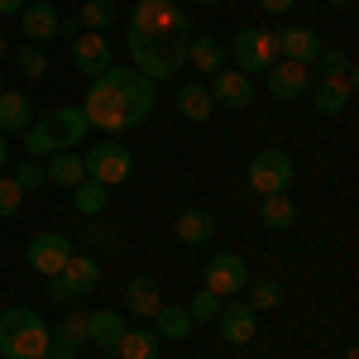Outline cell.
<instances>
[{
	"label": "cell",
	"instance_id": "5",
	"mask_svg": "<svg viewBox=\"0 0 359 359\" xmlns=\"http://www.w3.org/2000/svg\"><path fill=\"white\" fill-rule=\"evenodd\" d=\"M235 62H240V72H269L278 62V34L273 29H240L235 34Z\"/></svg>",
	"mask_w": 359,
	"mask_h": 359
},
{
	"label": "cell",
	"instance_id": "40",
	"mask_svg": "<svg viewBox=\"0 0 359 359\" xmlns=\"http://www.w3.org/2000/svg\"><path fill=\"white\" fill-rule=\"evenodd\" d=\"M259 5H264V10H269V15H287V10H292V5H297V0H259Z\"/></svg>",
	"mask_w": 359,
	"mask_h": 359
},
{
	"label": "cell",
	"instance_id": "22",
	"mask_svg": "<svg viewBox=\"0 0 359 359\" xmlns=\"http://www.w3.org/2000/svg\"><path fill=\"white\" fill-rule=\"evenodd\" d=\"M43 177L72 192L77 182H86V168H82V158H77L72 149H53V158H48V168H43Z\"/></svg>",
	"mask_w": 359,
	"mask_h": 359
},
{
	"label": "cell",
	"instance_id": "15",
	"mask_svg": "<svg viewBox=\"0 0 359 359\" xmlns=\"http://www.w3.org/2000/svg\"><path fill=\"white\" fill-rule=\"evenodd\" d=\"M48 130H53V139H57V149H67V144H82L86 139V115H82V106H57V111H48V120H43Z\"/></svg>",
	"mask_w": 359,
	"mask_h": 359
},
{
	"label": "cell",
	"instance_id": "31",
	"mask_svg": "<svg viewBox=\"0 0 359 359\" xmlns=\"http://www.w3.org/2000/svg\"><path fill=\"white\" fill-rule=\"evenodd\" d=\"M53 340H62V345H82L86 340V311H67L62 321H57V331H53Z\"/></svg>",
	"mask_w": 359,
	"mask_h": 359
},
{
	"label": "cell",
	"instance_id": "30",
	"mask_svg": "<svg viewBox=\"0 0 359 359\" xmlns=\"http://www.w3.org/2000/svg\"><path fill=\"white\" fill-rule=\"evenodd\" d=\"M15 67H20L25 77H43V72H48V57H43L39 43H20V48H15Z\"/></svg>",
	"mask_w": 359,
	"mask_h": 359
},
{
	"label": "cell",
	"instance_id": "47",
	"mask_svg": "<svg viewBox=\"0 0 359 359\" xmlns=\"http://www.w3.org/2000/svg\"><path fill=\"white\" fill-rule=\"evenodd\" d=\"M0 91H5V86H0Z\"/></svg>",
	"mask_w": 359,
	"mask_h": 359
},
{
	"label": "cell",
	"instance_id": "33",
	"mask_svg": "<svg viewBox=\"0 0 359 359\" xmlns=\"http://www.w3.org/2000/svg\"><path fill=\"white\" fill-rule=\"evenodd\" d=\"M283 302V287H278L273 278H259V283H254V311H273V306Z\"/></svg>",
	"mask_w": 359,
	"mask_h": 359
},
{
	"label": "cell",
	"instance_id": "46",
	"mask_svg": "<svg viewBox=\"0 0 359 359\" xmlns=\"http://www.w3.org/2000/svg\"><path fill=\"white\" fill-rule=\"evenodd\" d=\"M0 57H5V39H0Z\"/></svg>",
	"mask_w": 359,
	"mask_h": 359
},
{
	"label": "cell",
	"instance_id": "18",
	"mask_svg": "<svg viewBox=\"0 0 359 359\" xmlns=\"http://www.w3.org/2000/svg\"><path fill=\"white\" fill-rule=\"evenodd\" d=\"M187 62H192L196 72H221L225 67V43L216 34H192V43H187Z\"/></svg>",
	"mask_w": 359,
	"mask_h": 359
},
{
	"label": "cell",
	"instance_id": "11",
	"mask_svg": "<svg viewBox=\"0 0 359 359\" xmlns=\"http://www.w3.org/2000/svg\"><path fill=\"white\" fill-rule=\"evenodd\" d=\"M269 77V91H273L278 101H297L306 86H311V67H302V62H287V57H278L273 67L264 72Z\"/></svg>",
	"mask_w": 359,
	"mask_h": 359
},
{
	"label": "cell",
	"instance_id": "21",
	"mask_svg": "<svg viewBox=\"0 0 359 359\" xmlns=\"http://www.w3.org/2000/svg\"><path fill=\"white\" fill-rule=\"evenodd\" d=\"M34 125V106L20 91H0V135H25Z\"/></svg>",
	"mask_w": 359,
	"mask_h": 359
},
{
	"label": "cell",
	"instance_id": "29",
	"mask_svg": "<svg viewBox=\"0 0 359 359\" xmlns=\"http://www.w3.org/2000/svg\"><path fill=\"white\" fill-rule=\"evenodd\" d=\"M77 25H82L86 34H106V29L115 25V5L111 0H86L82 15H77Z\"/></svg>",
	"mask_w": 359,
	"mask_h": 359
},
{
	"label": "cell",
	"instance_id": "13",
	"mask_svg": "<svg viewBox=\"0 0 359 359\" xmlns=\"http://www.w3.org/2000/svg\"><path fill=\"white\" fill-rule=\"evenodd\" d=\"M321 48H326V43H321V34H316V29H283V34H278V57H287V62L311 67Z\"/></svg>",
	"mask_w": 359,
	"mask_h": 359
},
{
	"label": "cell",
	"instance_id": "2",
	"mask_svg": "<svg viewBox=\"0 0 359 359\" xmlns=\"http://www.w3.org/2000/svg\"><path fill=\"white\" fill-rule=\"evenodd\" d=\"M154 106H158V91H154V82L144 72H135V67H106L101 77H91V86H86L82 115L91 130L115 135V130L144 125L154 115Z\"/></svg>",
	"mask_w": 359,
	"mask_h": 359
},
{
	"label": "cell",
	"instance_id": "24",
	"mask_svg": "<svg viewBox=\"0 0 359 359\" xmlns=\"http://www.w3.org/2000/svg\"><path fill=\"white\" fill-rule=\"evenodd\" d=\"M115 359H158V335L149 331V326H125L120 335V345H115Z\"/></svg>",
	"mask_w": 359,
	"mask_h": 359
},
{
	"label": "cell",
	"instance_id": "3",
	"mask_svg": "<svg viewBox=\"0 0 359 359\" xmlns=\"http://www.w3.org/2000/svg\"><path fill=\"white\" fill-rule=\"evenodd\" d=\"M53 331L34 306H5L0 311V355L5 359H43Z\"/></svg>",
	"mask_w": 359,
	"mask_h": 359
},
{
	"label": "cell",
	"instance_id": "41",
	"mask_svg": "<svg viewBox=\"0 0 359 359\" xmlns=\"http://www.w3.org/2000/svg\"><path fill=\"white\" fill-rule=\"evenodd\" d=\"M25 10V0H0V15H20Z\"/></svg>",
	"mask_w": 359,
	"mask_h": 359
},
{
	"label": "cell",
	"instance_id": "32",
	"mask_svg": "<svg viewBox=\"0 0 359 359\" xmlns=\"http://www.w3.org/2000/svg\"><path fill=\"white\" fill-rule=\"evenodd\" d=\"M187 316H192V321H216V316H221V297L201 287L192 302H187Z\"/></svg>",
	"mask_w": 359,
	"mask_h": 359
},
{
	"label": "cell",
	"instance_id": "42",
	"mask_svg": "<svg viewBox=\"0 0 359 359\" xmlns=\"http://www.w3.org/2000/svg\"><path fill=\"white\" fill-rule=\"evenodd\" d=\"M335 10H355V0H331Z\"/></svg>",
	"mask_w": 359,
	"mask_h": 359
},
{
	"label": "cell",
	"instance_id": "36",
	"mask_svg": "<svg viewBox=\"0 0 359 359\" xmlns=\"http://www.w3.org/2000/svg\"><path fill=\"white\" fill-rule=\"evenodd\" d=\"M20 201H25L20 182H15V177H0V216H15V211H20Z\"/></svg>",
	"mask_w": 359,
	"mask_h": 359
},
{
	"label": "cell",
	"instance_id": "27",
	"mask_svg": "<svg viewBox=\"0 0 359 359\" xmlns=\"http://www.w3.org/2000/svg\"><path fill=\"white\" fill-rule=\"evenodd\" d=\"M177 111L187 115V120H206V115L216 111V101H211V91L201 82H187V86H177Z\"/></svg>",
	"mask_w": 359,
	"mask_h": 359
},
{
	"label": "cell",
	"instance_id": "17",
	"mask_svg": "<svg viewBox=\"0 0 359 359\" xmlns=\"http://www.w3.org/2000/svg\"><path fill=\"white\" fill-rule=\"evenodd\" d=\"M57 15L48 0H34V5H25V43H48V39H57Z\"/></svg>",
	"mask_w": 359,
	"mask_h": 359
},
{
	"label": "cell",
	"instance_id": "1",
	"mask_svg": "<svg viewBox=\"0 0 359 359\" xmlns=\"http://www.w3.org/2000/svg\"><path fill=\"white\" fill-rule=\"evenodd\" d=\"M125 43H130V57H135V72H144L149 82H163L177 67H187L192 25L172 0H135Z\"/></svg>",
	"mask_w": 359,
	"mask_h": 359
},
{
	"label": "cell",
	"instance_id": "19",
	"mask_svg": "<svg viewBox=\"0 0 359 359\" xmlns=\"http://www.w3.org/2000/svg\"><path fill=\"white\" fill-rule=\"evenodd\" d=\"M192 316H187V306L182 302H163L158 311H154V335L158 340H187L192 335Z\"/></svg>",
	"mask_w": 359,
	"mask_h": 359
},
{
	"label": "cell",
	"instance_id": "45",
	"mask_svg": "<svg viewBox=\"0 0 359 359\" xmlns=\"http://www.w3.org/2000/svg\"><path fill=\"white\" fill-rule=\"evenodd\" d=\"M345 359H359V355H355V350H345Z\"/></svg>",
	"mask_w": 359,
	"mask_h": 359
},
{
	"label": "cell",
	"instance_id": "44",
	"mask_svg": "<svg viewBox=\"0 0 359 359\" xmlns=\"http://www.w3.org/2000/svg\"><path fill=\"white\" fill-rule=\"evenodd\" d=\"M196 5H221V0H196Z\"/></svg>",
	"mask_w": 359,
	"mask_h": 359
},
{
	"label": "cell",
	"instance_id": "38",
	"mask_svg": "<svg viewBox=\"0 0 359 359\" xmlns=\"http://www.w3.org/2000/svg\"><path fill=\"white\" fill-rule=\"evenodd\" d=\"M48 297H53L57 306H72V302H77V297H72V292L62 287V278H48Z\"/></svg>",
	"mask_w": 359,
	"mask_h": 359
},
{
	"label": "cell",
	"instance_id": "6",
	"mask_svg": "<svg viewBox=\"0 0 359 359\" xmlns=\"http://www.w3.org/2000/svg\"><path fill=\"white\" fill-rule=\"evenodd\" d=\"M287 182H292V158L283 149H259L254 163H249V192L273 196V192H287Z\"/></svg>",
	"mask_w": 359,
	"mask_h": 359
},
{
	"label": "cell",
	"instance_id": "14",
	"mask_svg": "<svg viewBox=\"0 0 359 359\" xmlns=\"http://www.w3.org/2000/svg\"><path fill=\"white\" fill-rule=\"evenodd\" d=\"M62 287L72 292V297H86V292H96L101 287V264L91 259V254H72L67 264H62Z\"/></svg>",
	"mask_w": 359,
	"mask_h": 359
},
{
	"label": "cell",
	"instance_id": "26",
	"mask_svg": "<svg viewBox=\"0 0 359 359\" xmlns=\"http://www.w3.org/2000/svg\"><path fill=\"white\" fill-rule=\"evenodd\" d=\"M259 221L269 225V230H287V225L297 221V206H292V196L287 192H273L259 201Z\"/></svg>",
	"mask_w": 359,
	"mask_h": 359
},
{
	"label": "cell",
	"instance_id": "9",
	"mask_svg": "<svg viewBox=\"0 0 359 359\" xmlns=\"http://www.w3.org/2000/svg\"><path fill=\"white\" fill-rule=\"evenodd\" d=\"M306 91H311V106H316V115H340V111H350V96H355V72L321 77V82H311Z\"/></svg>",
	"mask_w": 359,
	"mask_h": 359
},
{
	"label": "cell",
	"instance_id": "20",
	"mask_svg": "<svg viewBox=\"0 0 359 359\" xmlns=\"http://www.w3.org/2000/svg\"><path fill=\"white\" fill-rule=\"evenodd\" d=\"M120 335H125V316L120 311H86V340H96L101 350H115L120 345Z\"/></svg>",
	"mask_w": 359,
	"mask_h": 359
},
{
	"label": "cell",
	"instance_id": "4",
	"mask_svg": "<svg viewBox=\"0 0 359 359\" xmlns=\"http://www.w3.org/2000/svg\"><path fill=\"white\" fill-rule=\"evenodd\" d=\"M86 168V177L91 182H101V187H120L125 177H130V168H135V158H130V149L125 144H91V154L82 158Z\"/></svg>",
	"mask_w": 359,
	"mask_h": 359
},
{
	"label": "cell",
	"instance_id": "37",
	"mask_svg": "<svg viewBox=\"0 0 359 359\" xmlns=\"http://www.w3.org/2000/svg\"><path fill=\"white\" fill-rule=\"evenodd\" d=\"M15 182H20V192H39V187H43L48 177H43V168H39V163H20Z\"/></svg>",
	"mask_w": 359,
	"mask_h": 359
},
{
	"label": "cell",
	"instance_id": "16",
	"mask_svg": "<svg viewBox=\"0 0 359 359\" xmlns=\"http://www.w3.org/2000/svg\"><path fill=\"white\" fill-rule=\"evenodd\" d=\"M254 316H259V311L249 302H225L216 321H221V335L230 345H249V340H254Z\"/></svg>",
	"mask_w": 359,
	"mask_h": 359
},
{
	"label": "cell",
	"instance_id": "28",
	"mask_svg": "<svg viewBox=\"0 0 359 359\" xmlns=\"http://www.w3.org/2000/svg\"><path fill=\"white\" fill-rule=\"evenodd\" d=\"M106 201H111V187H101V182H91V177L72 187V206H77V216H101Z\"/></svg>",
	"mask_w": 359,
	"mask_h": 359
},
{
	"label": "cell",
	"instance_id": "7",
	"mask_svg": "<svg viewBox=\"0 0 359 359\" xmlns=\"http://www.w3.org/2000/svg\"><path fill=\"white\" fill-rule=\"evenodd\" d=\"M72 254H77V249H72V240H67L62 230H39V235L29 240L25 259H29V269H34V273L57 278V273H62V264H67Z\"/></svg>",
	"mask_w": 359,
	"mask_h": 359
},
{
	"label": "cell",
	"instance_id": "35",
	"mask_svg": "<svg viewBox=\"0 0 359 359\" xmlns=\"http://www.w3.org/2000/svg\"><path fill=\"white\" fill-rule=\"evenodd\" d=\"M316 62H321V77H340V72H350V53H340V48H321Z\"/></svg>",
	"mask_w": 359,
	"mask_h": 359
},
{
	"label": "cell",
	"instance_id": "43",
	"mask_svg": "<svg viewBox=\"0 0 359 359\" xmlns=\"http://www.w3.org/2000/svg\"><path fill=\"white\" fill-rule=\"evenodd\" d=\"M5 154H10V144H5V135H0V163H5Z\"/></svg>",
	"mask_w": 359,
	"mask_h": 359
},
{
	"label": "cell",
	"instance_id": "12",
	"mask_svg": "<svg viewBox=\"0 0 359 359\" xmlns=\"http://www.w3.org/2000/svg\"><path fill=\"white\" fill-rule=\"evenodd\" d=\"M206 91H211V101H216V106H235V111L254 101V82H249L240 67H221V72H216V82L206 86Z\"/></svg>",
	"mask_w": 359,
	"mask_h": 359
},
{
	"label": "cell",
	"instance_id": "10",
	"mask_svg": "<svg viewBox=\"0 0 359 359\" xmlns=\"http://www.w3.org/2000/svg\"><path fill=\"white\" fill-rule=\"evenodd\" d=\"M72 67L82 72V77H101L106 67H111V39L106 34H77V43H72Z\"/></svg>",
	"mask_w": 359,
	"mask_h": 359
},
{
	"label": "cell",
	"instance_id": "39",
	"mask_svg": "<svg viewBox=\"0 0 359 359\" xmlns=\"http://www.w3.org/2000/svg\"><path fill=\"white\" fill-rule=\"evenodd\" d=\"M43 359H77V350H72V345H62V340H48Z\"/></svg>",
	"mask_w": 359,
	"mask_h": 359
},
{
	"label": "cell",
	"instance_id": "23",
	"mask_svg": "<svg viewBox=\"0 0 359 359\" xmlns=\"http://www.w3.org/2000/svg\"><path fill=\"white\" fill-rule=\"evenodd\" d=\"M172 230H177V240H182V245H206V240H211V230H216V216H211V211H201V206H192V211H182V216L172 221Z\"/></svg>",
	"mask_w": 359,
	"mask_h": 359
},
{
	"label": "cell",
	"instance_id": "25",
	"mask_svg": "<svg viewBox=\"0 0 359 359\" xmlns=\"http://www.w3.org/2000/svg\"><path fill=\"white\" fill-rule=\"evenodd\" d=\"M125 306H130L135 316H149V321H154V311L163 306L158 283H154V278H130V287H125Z\"/></svg>",
	"mask_w": 359,
	"mask_h": 359
},
{
	"label": "cell",
	"instance_id": "34",
	"mask_svg": "<svg viewBox=\"0 0 359 359\" xmlns=\"http://www.w3.org/2000/svg\"><path fill=\"white\" fill-rule=\"evenodd\" d=\"M25 149H29V154H53V149H57L53 130H48L43 120H39V125H29V130H25Z\"/></svg>",
	"mask_w": 359,
	"mask_h": 359
},
{
	"label": "cell",
	"instance_id": "8",
	"mask_svg": "<svg viewBox=\"0 0 359 359\" xmlns=\"http://www.w3.org/2000/svg\"><path fill=\"white\" fill-rule=\"evenodd\" d=\"M249 287V269L240 254H216V259H206V292H216V297H235V292H245Z\"/></svg>",
	"mask_w": 359,
	"mask_h": 359
}]
</instances>
